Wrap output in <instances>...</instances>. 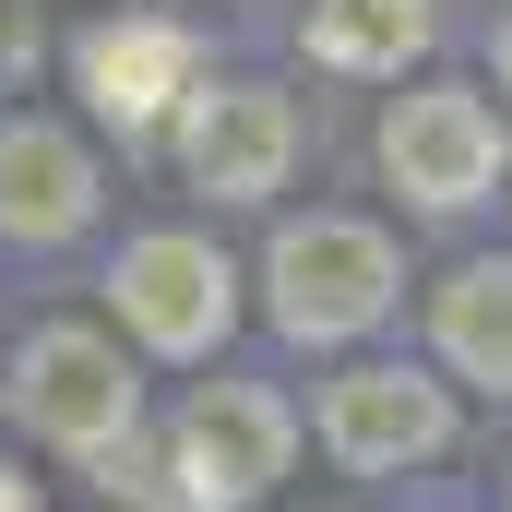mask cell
<instances>
[{"mask_svg":"<svg viewBox=\"0 0 512 512\" xmlns=\"http://www.w3.org/2000/svg\"><path fill=\"white\" fill-rule=\"evenodd\" d=\"M429 346L477 393H512V251H477L429 286Z\"/></svg>","mask_w":512,"mask_h":512,"instance_id":"30bf717a","label":"cell"},{"mask_svg":"<svg viewBox=\"0 0 512 512\" xmlns=\"http://www.w3.org/2000/svg\"><path fill=\"white\" fill-rule=\"evenodd\" d=\"M0 512H36V489H24V477H12V465H0Z\"/></svg>","mask_w":512,"mask_h":512,"instance_id":"7c38bea8","label":"cell"},{"mask_svg":"<svg viewBox=\"0 0 512 512\" xmlns=\"http://www.w3.org/2000/svg\"><path fill=\"white\" fill-rule=\"evenodd\" d=\"M286 453H298L286 393L203 382L191 405H179V429H167V512H251V501H274Z\"/></svg>","mask_w":512,"mask_h":512,"instance_id":"3957f363","label":"cell"},{"mask_svg":"<svg viewBox=\"0 0 512 512\" xmlns=\"http://www.w3.org/2000/svg\"><path fill=\"white\" fill-rule=\"evenodd\" d=\"M72 84L108 131H179V108L203 96V48L167 12H108L72 36Z\"/></svg>","mask_w":512,"mask_h":512,"instance_id":"8992f818","label":"cell"},{"mask_svg":"<svg viewBox=\"0 0 512 512\" xmlns=\"http://www.w3.org/2000/svg\"><path fill=\"white\" fill-rule=\"evenodd\" d=\"M298 167V108L274 84H203L179 108V179L203 203H274Z\"/></svg>","mask_w":512,"mask_h":512,"instance_id":"52a82bcc","label":"cell"},{"mask_svg":"<svg viewBox=\"0 0 512 512\" xmlns=\"http://www.w3.org/2000/svg\"><path fill=\"white\" fill-rule=\"evenodd\" d=\"M393 286H405V262H393V239L358 227V215H298V227H274V251H262V310H274V334H298V346H358L393 310Z\"/></svg>","mask_w":512,"mask_h":512,"instance_id":"7a4b0ae2","label":"cell"},{"mask_svg":"<svg viewBox=\"0 0 512 512\" xmlns=\"http://www.w3.org/2000/svg\"><path fill=\"white\" fill-rule=\"evenodd\" d=\"M0 405H12V429H24V441L108 465V453H131L143 382H131V358L96 334V322H36V334L12 346V382H0Z\"/></svg>","mask_w":512,"mask_h":512,"instance_id":"6da1fadb","label":"cell"},{"mask_svg":"<svg viewBox=\"0 0 512 512\" xmlns=\"http://www.w3.org/2000/svg\"><path fill=\"white\" fill-rule=\"evenodd\" d=\"M501 96H512V24H501Z\"/></svg>","mask_w":512,"mask_h":512,"instance_id":"4fadbf2b","label":"cell"},{"mask_svg":"<svg viewBox=\"0 0 512 512\" xmlns=\"http://www.w3.org/2000/svg\"><path fill=\"white\" fill-rule=\"evenodd\" d=\"M453 441V393L429 370H393V358H358L322 382V453L358 465V477H405Z\"/></svg>","mask_w":512,"mask_h":512,"instance_id":"ba28073f","label":"cell"},{"mask_svg":"<svg viewBox=\"0 0 512 512\" xmlns=\"http://www.w3.org/2000/svg\"><path fill=\"white\" fill-rule=\"evenodd\" d=\"M501 108L477 84H417L382 108V179L417 203V215H477L501 191Z\"/></svg>","mask_w":512,"mask_h":512,"instance_id":"5b68a950","label":"cell"},{"mask_svg":"<svg viewBox=\"0 0 512 512\" xmlns=\"http://www.w3.org/2000/svg\"><path fill=\"white\" fill-rule=\"evenodd\" d=\"M429 36H441L429 0H310V12H298V48H310L322 72H358V84L405 72Z\"/></svg>","mask_w":512,"mask_h":512,"instance_id":"8fae6325","label":"cell"},{"mask_svg":"<svg viewBox=\"0 0 512 512\" xmlns=\"http://www.w3.org/2000/svg\"><path fill=\"white\" fill-rule=\"evenodd\" d=\"M108 310L131 322V346L155 358H215L227 322H239V262L191 227H143L120 262H108Z\"/></svg>","mask_w":512,"mask_h":512,"instance_id":"277c9868","label":"cell"},{"mask_svg":"<svg viewBox=\"0 0 512 512\" xmlns=\"http://www.w3.org/2000/svg\"><path fill=\"white\" fill-rule=\"evenodd\" d=\"M96 227V155L60 120H12L0 131V239L12 251H60Z\"/></svg>","mask_w":512,"mask_h":512,"instance_id":"9c48e42d","label":"cell"}]
</instances>
